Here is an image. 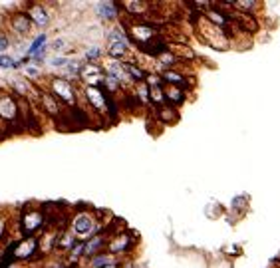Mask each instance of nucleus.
<instances>
[{
	"mask_svg": "<svg viewBox=\"0 0 280 268\" xmlns=\"http://www.w3.org/2000/svg\"><path fill=\"white\" fill-rule=\"evenodd\" d=\"M24 72H26V76L28 78H40V66H36V64H28V66H24Z\"/></svg>",
	"mask_w": 280,
	"mask_h": 268,
	"instance_id": "obj_23",
	"label": "nucleus"
},
{
	"mask_svg": "<svg viewBox=\"0 0 280 268\" xmlns=\"http://www.w3.org/2000/svg\"><path fill=\"white\" fill-rule=\"evenodd\" d=\"M10 28L18 34V36H28L30 34V28H32V20L28 18L26 10H20V12H14L10 16Z\"/></svg>",
	"mask_w": 280,
	"mask_h": 268,
	"instance_id": "obj_9",
	"label": "nucleus"
},
{
	"mask_svg": "<svg viewBox=\"0 0 280 268\" xmlns=\"http://www.w3.org/2000/svg\"><path fill=\"white\" fill-rule=\"evenodd\" d=\"M68 268H74V267H68Z\"/></svg>",
	"mask_w": 280,
	"mask_h": 268,
	"instance_id": "obj_30",
	"label": "nucleus"
},
{
	"mask_svg": "<svg viewBox=\"0 0 280 268\" xmlns=\"http://www.w3.org/2000/svg\"><path fill=\"white\" fill-rule=\"evenodd\" d=\"M163 96H165V104L169 106H179L185 102V90L183 88H177V86H163Z\"/></svg>",
	"mask_w": 280,
	"mask_h": 268,
	"instance_id": "obj_12",
	"label": "nucleus"
},
{
	"mask_svg": "<svg viewBox=\"0 0 280 268\" xmlns=\"http://www.w3.org/2000/svg\"><path fill=\"white\" fill-rule=\"evenodd\" d=\"M161 80L165 86H177V88H183L185 90V76L181 72H175V70H163L161 74Z\"/></svg>",
	"mask_w": 280,
	"mask_h": 268,
	"instance_id": "obj_16",
	"label": "nucleus"
},
{
	"mask_svg": "<svg viewBox=\"0 0 280 268\" xmlns=\"http://www.w3.org/2000/svg\"><path fill=\"white\" fill-rule=\"evenodd\" d=\"M26 14L32 20V24H36V26H42L44 28L50 22V16H48V12H46V8L42 4H30L28 10H26Z\"/></svg>",
	"mask_w": 280,
	"mask_h": 268,
	"instance_id": "obj_11",
	"label": "nucleus"
},
{
	"mask_svg": "<svg viewBox=\"0 0 280 268\" xmlns=\"http://www.w3.org/2000/svg\"><path fill=\"white\" fill-rule=\"evenodd\" d=\"M108 245V237L106 235H96L90 241H84V249H82V257L86 259H94L96 255L102 253V249Z\"/></svg>",
	"mask_w": 280,
	"mask_h": 268,
	"instance_id": "obj_10",
	"label": "nucleus"
},
{
	"mask_svg": "<svg viewBox=\"0 0 280 268\" xmlns=\"http://www.w3.org/2000/svg\"><path fill=\"white\" fill-rule=\"evenodd\" d=\"M0 68H14V58L8 54H0Z\"/></svg>",
	"mask_w": 280,
	"mask_h": 268,
	"instance_id": "obj_24",
	"label": "nucleus"
},
{
	"mask_svg": "<svg viewBox=\"0 0 280 268\" xmlns=\"http://www.w3.org/2000/svg\"><path fill=\"white\" fill-rule=\"evenodd\" d=\"M8 46H10L8 34H6V32H0V54H2L4 50H8Z\"/></svg>",
	"mask_w": 280,
	"mask_h": 268,
	"instance_id": "obj_25",
	"label": "nucleus"
},
{
	"mask_svg": "<svg viewBox=\"0 0 280 268\" xmlns=\"http://www.w3.org/2000/svg\"><path fill=\"white\" fill-rule=\"evenodd\" d=\"M64 46V40H56L54 42V50H58V48H62Z\"/></svg>",
	"mask_w": 280,
	"mask_h": 268,
	"instance_id": "obj_27",
	"label": "nucleus"
},
{
	"mask_svg": "<svg viewBox=\"0 0 280 268\" xmlns=\"http://www.w3.org/2000/svg\"><path fill=\"white\" fill-rule=\"evenodd\" d=\"M120 267H122V265L116 261V263H112V265H108V267H104V268H120Z\"/></svg>",
	"mask_w": 280,
	"mask_h": 268,
	"instance_id": "obj_28",
	"label": "nucleus"
},
{
	"mask_svg": "<svg viewBox=\"0 0 280 268\" xmlns=\"http://www.w3.org/2000/svg\"><path fill=\"white\" fill-rule=\"evenodd\" d=\"M100 223L98 219L94 217V213L90 211H84V213H78L74 219H72V235L76 239H92L98 231H100Z\"/></svg>",
	"mask_w": 280,
	"mask_h": 268,
	"instance_id": "obj_3",
	"label": "nucleus"
},
{
	"mask_svg": "<svg viewBox=\"0 0 280 268\" xmlns=\"http://www.w3.org/2000/svg\"><path fill=\"white\" fill-rule=\"evenodd\" d=\"M199 30H201L203 42L209 44L211 48H215V50H227L231 46V36L225 30L217 28L215 24H211L205 16L203 18L199 16Z\"/></svg>",
	"mask_w": 280,
	"mask_h": 268,
	"instance_id": "obj_1",
	"label": "nucleus"
},
{
	"mask_svg": "<svg viewBox=\"0 0 280 268\" xmlns=\"http://www.w3.org/2000/svg\"><path fill=\"white\" fill-rule=\"evenodd\" d=\"M108 96L110 94H106L102 88H90V86H86V100H88V104L94 110L102 112V114L108 112Z\"/></svg>",
	"mask_w": 280,
	"mask_h": 268,
	"instance_id": "obj_8",
	"label": "nucleus"
},
{
	"mask_svg": "<svg viewBox=\"0 0 280 268\" xmlns=\"http://www.w3.org/2000/svg\"><path fill=\"white\" fill-rule=\"evenodd\" d=\"M80 78H82L84 84L90 86V88H102L104 78H106V72H104V68L98 66V64H86V66H82V70H80Z\"/></svg>",
	"mask_w": 280,
	"mask_h": 268,
	"instance_id": "obj_6",
	"label": "nucleus"
},
{
	"mask_svg": "<svg viewBox=\"0 0 280 268\" xmlns=\"http://www.w3.org/2000/svg\"><path fill=\"white\" fill-rule=\"evenodd\" d=\"M96 14L104 20H116L120 14V6L116 2H98L96 4Z\"/></svg>",
	"mask_w": 280,
	"mask_h": 268,
	"instance_id": "obj_13",
	"label": "nucleus"
},
{
	"mask_svg": "<svg viewBox=\"0 0 280 268\" xmlns=\"http://www.w3.org/2000/svg\"><path fill=\"white\" fill-rule=\"evenodd\" d=\"M68 62H70L68 58H60V56H58V58H54V60H52V66H56V68H60V66H66Z\"/></svg>",
	"mask_w": 280,
	"mask_h": 268,
	"instance_id": "obj_26",
	"label": "nucleus"
},
{
	"mask_svg": "<svg viewBox=\"0 0 280 268\" xmlns=\"http://www.w3.org/2000/svg\"><path fill=\"white\" fill-rule=\"evenodd\" d=\"M46 225V213L42 207H32L26 205L22 209V217H20V231L26 237H34L42 227Z\"/></svg>",
	"mask_w": 280,
	"mask_h": 268,
	"instance_id": "obj_2",
	"label": "nucleus"
},
{
	"mask_svg": "<svg viewBox=\"0 0 280 268\" xmlns=\"http://www.w3.org/2000/svg\"><path fill=\"white\" fill-rule=\"evenodd\" d=\"M157 118H159L161 122H165V124H175V122L179 120V114H177V110H175L173 106L163 104V106L157 108Z\"/></svg>",
	"mask_w": 280,
	"mask_h": 268,
	"instance_id": "obj_17",
	"label": "nucleus"
},
{
	"mask_svg": "<svg viewBox=\"0 0 280 268\" xmlns=\"http://www.w3.org/2000/svg\"><path fill=\"white\" fill-rule=\"evenodd\" d=\"M104 56V50L102 48H98V46H92V48H88L86 50V60L90 62V64H94L96 60H100Z\"/></svg>",
	"mask_w": 280,
	"mask_h": 268,
	"instance_id": "obj_21",
	"label": "nucleus"
},
{
	"mask_svg": "<svg viewBox=\"0 0 280 268\" xmlns=\"http://www.w3.org/2000/svg\"><path fill=\"white\" fill-rule=\"evenodd\" d=\"M46 40H48V36H46V34H40V36H36V40H34V42L30 44V48H28V56H32V54H36L40 48H44Z\"/></svg>",
	"mask_w": 280,
	"mask_h": 268,
	"instance_id": "obj_20",
	"label": "nucleus"
},
{
	"mask_svg": "<svg viewBox=\"0 0 280 268\" xmlns=\"http://www.w3.org/2000/svg\"><path fill=\"white\" fill-rule=\"evenodd\" d=\"M0 263H2V253H0Z\"/></svg>",
	"mask_w": 280,
	"mask_h": 268,
	"instance_id": "obj_29",
	"label": "nucleus"
},
{
	"mask_svg": "<svg viewBox=\"0 0 280 268\" xmlns=\"http://www.w3.org/2000/svg\"><path fill=\"white\" fill-rule=\"evenodd\" d=\"M136 102L140 100L141 104H149V86L145 84V82H141V84H136Z\"/></svg>",
	"mask_w": 280,
	"mask_h": 268,
	"instance_id": "obj_19",
	"label": "nucleus"
},
{
	"mask_svg": "<svg viewBox=\"0 0 280 268\" xmlns=\"http://www.w3.org/2000/svg\"><path fill=\"white\" fill-rule=\"evenodd\" d=\"M0 120L4 124H14L20 120V104L8 92H0Z\"/></svg>",
	"mask_w": 280,
	"mask_h": 268,
	"instance_id": "obj_5",
	"label": "nucleus"
},
{
	"mask_svg": "<svg viewBox=\"0 0 280 268\" xmlns=\"http://www.w3.org/2000/svg\"><path fill=\"white\" fill-rule=\"evenodd\" d=\"M66 70H68V74H70V76H74V78H80L82 64H80V62H68V64H66Z\"/></svg>",
	"mask_w": 280,
	"mask_h": 268,
	"instance_id": "obj_22",
	"label": "nucleus"
},
{
	"mask_svg": "<svg viewBox=\"0 0 280 268\" xmlns=\"http://www.w3.org/2000/svg\"><path fill=\"white\" fill-rule=\"evenodd\" d=\"M112 263H116V259H114V255H110V253H100V255H96L94 259H90V268H104L108 267V265H112Z\"/></svg>",
	"mask_w": 280,
	"mask_h": 268,
	"instance_id": "obj_18",
	"label": "nucleus"
},
{
	"mask_svg": "<svg viewBox=\"0 0 280 268\" xmlns=\"http://www.w3.org/2000/svg\"><path fill=\"white\" fill-rule=\"evenodd\" d=\"M40 104H42L44 114H48V116H56V118L60 116V102H58L50 92H42Z\"/></svg>",
	"mask_w": 280,
	"mask_h": 268,
	"instance_id": "obj_14",
	"label": "nucleus"
},
{
	"mask_svg": "<svg viewBox=\"0 0 280 268\" xmlns=\"http://www.w3.org/2000/svg\"><path fill=\"white\" fill-rule=\"evenodd\" d=\"M50 94L60 104H66V106H76V102H78L76 88L68 78H52L50 80Z\"/></svg>",
	"mask_w": 280,
	"mask_h": 268,
	"instance_id": "obj_4",
	"label": "nucleus"
},
{
	"mask_svg": "<svg viewBox=\"0 0 280 268\" xmlns=\"http://www.w3.org/2000/svg\"><path fill=\"white\" fill-rule=\"evenodd\" d=\"M130 54V44L128 42H110V48H108V56L112 60H118V62H124V58Z\"/></svg>",
	"mask_w": 280,
	"mask_h": 268,
	"instance_id": "obj_15",
	"label": "nucleus"
},
{
	"mask_svg": "<svg viewBox=\"0 0 280 268\" xmlns=\"http://www.w3.org/2000/svg\"><path fill=\"white\" fill-rule=\"evenodd\" d=\"M134 235L132 233H116L112 239H108V251H110V255H124V253H128L130 249H132V245H134Z\"/></svg>",
	"mask_w": 280,
	"mask_h": 268,
	"instance_id": "obj_7",
	"label": "nucleus"
}]
</instances>
